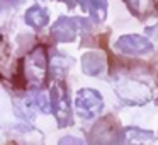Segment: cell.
Returning <instances> with one entry per match:
<instances>
[{
    "label": "cell",
    "mask_w": 158,
    "mask_h": 145,
    "mask_svg": "<svg viewBox=\"0 0 158 145\" xmlns=\"http://www.w3.org/2000/svg\"><path fill=\"white\" fill-rule=\"evenodd\" d=\"M22 79L31 87H41L48 79V55L44 45H36L24 58L19 62Z\"/></svg>",
    "instance_id": "1"
},
{
    "label": "cell",
    "mask_w": 158,
    "mask_h": 145,
    "mask_svg": "<svg viewBox=\"0 0 158 145\" xmlns=\"http://www.w3.org/2000/svg\"><path fill=\"white\" fill-rule=\"evenodd\" d=\"M121 128L119 121L112 114L99 118L87 135V143L89 145H117L121 138Z\"/></svg>",
    "instance_id": "2"
},
{
    "label": "cell",
    "mask_w": 158,
    "mask_h": 145,
    "mask_svg": "<svg viewBox=\"0 0 158 145\" xmlns=\"http://www.w3.org/2000/svg\"><path fill=\"white\" fill-rule=\"evenodd\" d=\"M49 104L51 111L58 121V128H65L72 123V108H70V99L66 92V86L61 80H56L49 90Z\"/></svg>",
    "instance_id": "3"
},
{
    "label": "cell",
    "mask_w": 158,
    "mask_h": 145,
    "mask_svg": "<svg viewBox=\"0 0 158 145\" xmlns=\"http://www.w3.org/2000/svg\"><path fill=\"white\" fill-rule=\"evenodd\" d=\"M116 92L119 99L131 106H143L151 99V89L144 82H138L134 79H123L117 80Z\"/></svg>",
    "instance_id": "4"
},
{
    "label": "cell",
    "mask_w": 158,
    "mask_h": 145,
    "mask_svg": "<svg viewBox=\"0 0 158 145\" xmlns=\"http://www.w3.org/2000/svg\"><path fill=\"white\" fill-rule=\"evenodd\" d=\"M75 109L82 120H92L104 109L102 94L95 89H80L75 97Z\"/></svg>",
    "instance_id": "5"
},
{
    "label": "cell",
    "mask_w": 158,
    "mask_h": 145,
    "mask_svg": "<svg viewBox=\"0 0 158 145\" xmlns=\"http://www.w3.org/2000/svg\"><path fill=\"white\" fill-rule=\"evenodd\" d=\"M80 28L82 29H90L89 22L83 21V19L66 17V15H63V17H60L58 21L53 24L51 36L55 38V41H58V43H70V41H75Z\"/></svg>",
    "instance_id": "6"
},
{
    "label": "cell",
    "mask_w": 158,
    "mask_h": 145,
    "mask_svg": "<svg viewBox=\"0 0 158 145\" xmlns=\"http://www.w3.org/2000/svg\"><path fill=\"white\" fill-rule=\"evenodd\" d=\"M116 50H119L124 55H148L153 51V45L150 39L139 34H126L121 36L116 41Z\"/></svg>",
    "instance_id": "7"
},
{
    "label": "cell",
    "mask_w": 158,
    "mask_h": 145,
    "mask_svg": "<svg viewBox=\"0 0 158 145\" xmlns=\"http://www.w3.org/2000/svg\"><path fill=\"white\" fill-rule=\"evenodd\" d=\"M156 137L153 131L143 130L138 126H126L121 131L119 143L121 145H153Z\"/></svg>",
    "instance_id": "8"
},
{
    "label": "cell",
    "mask_w": 158,
    "mask_h": 145,
    "mask_svg": "<svg viewBox=\"0 0 158 145\" xmlns=\"http://www.w3.org/2000/svg\"><path fill=\"white\" fill-rule=\"evenodd\" d=\"M106 70V56L97 51H89L82 56V72L85 75L97 77Z\"/></svg>",
    "instance_id": "9"
},
{
    "label": "cell",
    "mask_w": 158,
    "mask_h": 145,
    "mask_svg": "<svg viewBox=\"0 0 158 145\" xmlns=\"http://www.w3.org/2000/svg\"><path fill=\"white\" fill-rule=\"evenodd\" d=\"M24 21H26V24L31 26L32 29L39 31V29H43L49 22V12H48V9L41 7V5H32V7H29L27 12H26Z\"/></svg>",
    "instance_id": "10"
},
{
    "label": "cell",
    "mask_w": 158,
    "mask_h": 145,
    "mask_svg": "<svg viewBox=\"0 0 158 145\" xmlns=\"http://www.w3.org/2000/svg\"><path fill=\"white\" fill-rule=\"evenodd\" d=\"M124 4L129 9L131 14L139 21L150 17L155 9V0H124Z\"/></svg>",
    "instance_id": "11"
},
{
    "label": "cell",
    "mask_w": 158,
    "mask_h": 145,
    "mask_svg": "<svg viewBox=\"0 0 158 145\" xmlns=\"http://www.w3.org/2000/svg\"><path fill=\"white\" fill-rule=\"evenodd\" d=\"M80 5L95 22H102L107 17V0H80Z\"/></svg>",
    "instance_id": "12"
},
{
    "label": "cell",
    "mask_w": 158,
    "mask_h": 145,
    "mask_svg": "<svg viewBox=\"0 0 158 145\" xmlns=\"http://www.w3.org/2000/svg\"><path fill=\"white\" fill-rule=\"evenodd\" d=\"M36 108L43 113H51V104H49V97L46 96L44 92H38L34 96V101H32Z\"/></svg>",
    "instance_id": "13"
},
{
    "label": "cell",
    "mask_w": 158,
    "mask_h": 145,
    "mask_svg": "<svg viewBox=\"0 0 158 145\" xmlns=\"http://www.w3.org/2000/svg\"><path fill=\"white\" fill-rule=\"evenodd\" d=\"M58 145H85V142L78 137H72V135H66L61 140L58 142Z\"/></svg>",
    "instance_id": "14"
},
{
    "label": "cell",
    "mask_w": 158,
    "mask_h": 145,
    "mask_svg": "<svg viewBox=\"0 0 158 145\" xmlns=\"http://www.w3.org/2000/svg\"><path fill=\"white\" fill-rule=\"evenodd\" d=\"M61 2H65V4L68 5L70 9H73V7L77 5V2H78V0H61Z\"/></svg>",
    "instance_id": "15"
},
{
    "label": "cell",
    "mask_w": 158,
    "mask_h": 145,
    "mask_svg": "<svg viewBox=\"0 0 158 145\" xmlns=\"http://www.w3.org/2000/svg\"><path fill=\"white\" fill-rule=\"evenodd\" d=\"M2 4H4V5H17L19 0H4Z\"/></svg>",
    "instance_id": "16"
},
{
    "label": "cell",
    "mask_w": 158,
    "mask_h": 145,
    "mask_svg": "<svg viewBox=\"0 0 158 145\" xmlns=\"http://www.w3.org/2000/svg\"><path fill=\"white\" fill-rule=\"evenodd\" d=\"M0 9H2V5H0Z\"/></svg>",
    "instance_id": "17"
}]
</instances>
